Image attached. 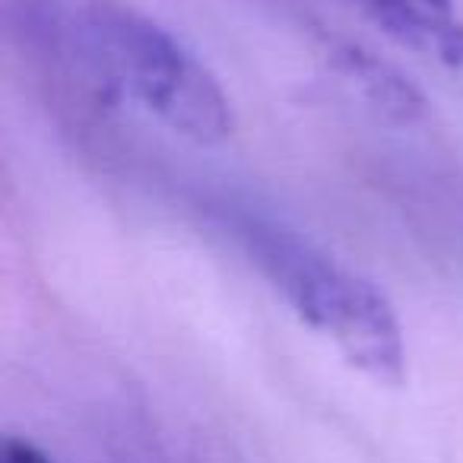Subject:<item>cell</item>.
Wrapping results in <instances>:
<instances>
[{"instance_id": "cell-1", "label": "cell", "mask_w": 463, "mask_h": 463, "mask_svg": "<svg viewBox=\"0 0 463 463\" xmlns=\"http://www.w3.org/2000/svg\"><path fill=\"white\" fill-rule=\"evenodd\" d=\"M254 264L270 277L279 296L340 355L374 384L400 387L406 378L403 327L391 298L359 273L315 251L289 232L248 222L241 229Z\"/></svg>"}, {"instance_id": "cell-6", "label": "cell", "mask_w": 463, "mask_h": 463, "mask_svg": "<svg viewBox=\"0 0 463 463\" xmlns=\"http://www.w3.org/2000/svg\"><path fill=\"white\" fill-rule=\"evenodd\" d=\"M0 463H52V460L35 444L20 441V438H7L4 450H0Z\"/></svg>"}, {"instance_id": "cell-4", "label": "cell", "mask_w": 463, "mask_h": 463, "mask_svg": "<svg viewBox=\"0 0 463 463\" xmlns=\"http://www.w3.org/2000/svg\"><path fill=\"white\" fill-rule=\"evenodd\" d=\"M355 7L393 42L429 58L435 39L454 23L450 0H355Z\"/></svg>"}, {"instance_id": "cell-3", "label": "cell", "mask_w": 463, "mask_h": 463, "mask_svg": "<svg viewBox=\"0 0 463 463\" xmlns=\"http://www.w3.org/2000/svg\"><path fill=\"white\" fill-rule=\"evenodd\" d=\"M330 67L334 73H340L378 115H384L387 121L397 124H416L425 118L429 105L425 96L397 71L393 64H387L384 58H378L374 52L353 42H336L330 45Z\"/></svg>"}, {"instance_id": "cell-2", "label": "cell", "mask_w": 463, "mask_h": 463, "mask_svg": "<svg viewBox=\"0 0 463 463\" xmlns=\"http://www.w3.org/2000/svg\"><path fill=\"white\" fill-rule=\"evenodd\" d=\"M86 33L109 73L168 130L213 146L235 130L219 80L172 33L121 4H96Z\"/></svg>"}, {"instance_id": "cell-5", "label": "cell", "mask_w": 463, "mask_h": 463, "mask_svg": "<svg viewBox=\"0 0 463 463\" xmlns=\"http://www.w3.org/2000/svg\"><path fill=\"white\" fill-rule=\"evenodd\" d=\"M429 58L448 73V80L463 92V23H450L431 45Z\"/></svg>"}]
</instances>
